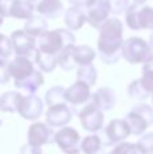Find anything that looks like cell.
<instances>
[{
  "instance_id": "obj_43",
  "label": "cell",
  "mask_w": 153,
  "mask_h": 154,
  "mask_svg": "<svg viewBox=\"0 0 153 154\" xmlns=\"http://www.w3.org/2000/svg\"><path fill=\"white\" fill-rule=\"evenodd\" d=\"M2 24H3V16L0 15V26H2Z\"/></svg>"
},
{
  "instance_id": "obj_18",
  "label": "cell",
  "mask_w": 153,
  "mask_h": 154,
  "mask_svg": "<svg viewBox=\"0 0 153 154\" xmlns=\"http://www.w3.org/2000/svg\"><path fill=\"white\" fill-rule=\"evenodd\" d=\"M43 84V77L39 72L37 70H33L27 77L22 80H16L15 81V87L16 88H20V89L29 92L30 95H34L35 92L38 91V88Z\"/></svg>"
},
{
  "instance_id": "obj_44",
  "label": "cell",
  "mask_w": 153,
  "mask_h": 154,
  "mask_svg": "<svg viewBox=\"0 0 153 154\" xmlns=\"http://www.w3.org/2000/svg\"><path fill=\"white\" fill-rule=\"evenodd\" d=\"M152 100H153V96H152Z\"/></svg>"
},
{
  "instance_id": "obj_24",
  "label": "cell",
  "mask_w": 153,
  "mask_h": 154,
  "mask_svg": "<svg viewBox=\"0 0 153 154\" xmlns=\"http://www.w3.org/2000/svg\"><path fill=\"white\" fill-rule=\"evenodd\" d=\"M22 95L19 92H5L0 96V109L3 112H15L18 111V104Z\"/></svg>"
},
{
  "instance_id": "obj_6",
  "label": "cell",
  "mask_w": 153,
  "mask_h": 154,
  "mask_svg": "<svg viewBox=\"0 0 153 154\" xmlns=\"http://www.w3.org/2000/svg\"><path fill=\"white\" fill-rule=\"evenodd\" d=\"M80 116V122L83 125V127L87 131H91V133H96L102 128L103 126V116L102 111L98 108L95 104H88L87 107H84L83 109L79 114Z\"/></svg>"
},
{
  "instance_id": "obj_45",
  "label": "cell",
  "mask_w": 153,
  "mask_h": 154,
  "mask_svg": "<svg viewBox=\"0 0 153 154\" xmlns=\"http://www.w3.org/2000/svg\"><path fill=\"white\" fill-rule=\"evenodd\" d=\"M152 154H153V153H152Z\"/></svg>"
},
{
  "instance_id": "obj_34",
  "label": "cell",
  "mask_w": 153,
  "mask_h": 154,
  "mask_svg": "<svg viewBox=\"0 0 153 154\" xmlns=\"http://www.w3.org/2000/svg\"><path fill=\"white\" fill-rule=\"evenodd\" d=\"M133 111H136L137 114H140L141 116L145 119V122L148 123V126L153 125V108L146 104H140V106H136L133 108Z\"/></svg>"
},
{
  "instance_id": "obj_3",
  "label": "cell",
  "mask_w": 153,
  "mask_h": 154,
  "mask_svg": "<svg viewBox=\"0 0 153 154\" xmlns=\"http://www.w3.org/2000/svg\"><path fill=\"white\" fill-rule=\"evenodd\" d=\"M122 56L130 64H141L153 58V49L144 39L132 37L122 43Z\"/></svg>"
},
{
  "instance_id": "obj_17",
  "label": "cell",
  "mask_w": 153,
  "mask_h": 154,
  "mask_svg": "<svg viewBox=\"0 0 153 154\" xmlns=\"http://www.w3.org/2000/svg\"><path fill=\"white\" fill-rule=\"evenodd\" d=\"M64 22L69 30H79L86 23V11L79 7H70L65 11Z\"/></svg>"
},
{
  "instance_id": "obj_14",
  "label": "cell",
  "mask_w": 153,
  "mask_h": 154,
  "mask_svg": "<svg viewBox=\"0 0 153 154\" xmlns=\"http://www.w3.org/2000/svg\"><path fill=\"white\" fill-rule=\"evenodd\" d=\"M106 135L110 143H117L123 139H126L130 135V128L127 126L126 120L121 119H114L108 123L107 128H106Z\"/></svg>"
},
{
  "instance_id": "obj_37",
  "label": "cell",
  "mask_w": 153,
  "mask_h": 154,
  "mask_svg": "<svg viewBox=\"0 0 153 154\" xmlns=\"http://www.w3.org/2000/svg\"><path fill=\"white\" fill-rule=\"evenodd\" d=\"M20 154H42V149H41V146L27 143L20 149Z\"/></svg>"
},
{
  "instance_id": "obj_13",
  "label": "cell",
  "mask_w": 153,
  "mask_h": 154,
  "mask_svg": "<svg viewBox=\"0 0 153 154\" xmlns=\"http://www.w3.org/2000/svg\"><path fill=\"white\" fill-rule=\"evenodd\" d=\"M33 70H34V65H33V62L30 61L26 56H16L15 58L8 64L10 76H12L14 79H15V81L27 77Z\"/></svg>"
},
{
  "instance_id": "obj_36",
  "label": "cell",
  "mask_w": 153,
  "mask_h": 154,
  "mask_svg": "<svg viewBox=\"0 0 153 154\" xmlns=\"http://www.w3.org/2000/svg\"><path fill=\"white\" fill-rule=\"evenodd\" d=\"M10 72H8V62L7 60L0 58V84H5L10 80Z\"/></svg>"
},
{
  "instance_id": "obj_9",
  "label": "cell",
  "mask_w": 153,
  "mask_h": 154,
  "mask_svg": "<svg viewBox=\"0 0 153 154\" xmlns=\"http://www.w3.org/2000/svg\"><path fill=\"white\" fill-rule=\"evenodd\" d=\"M110 15V10L106 0H95L88 8H86V22L92 27L99 29L103 22H106Z\"/></svg>"
},
{
  "instance_id": "obj_16",
  "label": "cell",
  "mask_w": 153,
  "mask_h": 154,
  "mask_svg": "<svg viewBox=\"0 0 153 154\" xmlns=\"http://www.w3.org/2000/svg\"><path fill=\"white\" fill-rule=\"evenodd\" d=\"M92 104H95L100 111H110L115 106V93L111 88H100L92 96Z\"/></svg>"
},
{
  "instance_id": "obj_23",
  "label": "cell",
  "mask_w": 153,
  "mask_h": 154,
  "mask_svg": "<svg viewBox=\"0 0 153 154\" xmlns=\"http://www.w3.org/2000/svg\"><path fill=\"white\" fill-rule=\"evenodd\" d=\"M96 53L94 49H91L89 46L81 45V46H75L73 48V60H75L76 65H86L91 64L92 60L95 58Z\"/></svg>"
},
{
  "instance_id": "obj_8",
  "label": "cell",
  "mask_w": 153,
  "mask_h": 154,
  "mask_svg": "<svg viewBox=\"0 0 153 154\" xmlns=\"http://www.w3.org/2000/svg\"><path fill=\"white\" fill-rule=\"evenodd\" d=\"M11 45L16 56L29 57L35 51V38L29 35L24 30H16L11 35Z\"/></svg>"
},
{
  "instance_id": "obj_40",
  "label": "cell",
  "mask_w": 153,
  "mask_h": 154,
  "mask_svg": "<svg viewBox=\"0 0 153 154\" xmlns=\"http://www.w3.org/2000/svg\"><path fill=\"white\" fill-rule=\"evenodd\" d=\"M146 0H133V3H136V4H144Z\"/></svg>"
},
{
  "instance_id": "obj_12",
  "label": "cell",
  "mask_w": 153,
  "mask_h": 154,
  "mask_svg": "<svg viewBox=\"0 0 153 154\" xmlns=\"http://www.w3.org/2000/svg\"><path fill=\"white\" fill-rule=\"evenodd\" d=\"M64 97H65V101L72 103V104H75V106L86 103V101L91 97V93H89V85L77 80L73 85H70L68 89H65Z\"/></svg>"
},
{
  "instance_id": "obj_2",
  "label": "cell",
  "mask_w": 153,
  "mask_h": 154,
  "mask_svg": "<svg viewBox=\"0 0 153 154\" xmlns=\"http://www.w3.org/2000/svg\"><path fill=\"white\" fill-rule=\"evenodd\" d=\"M75 43V35L70 32V30L67 29H57L53 31L46 30L43 34L38 37V41H35V45L38 46V50L48 54H58L64 46Z\"/></svg>"
},
{
  "instance_id": "obj_42",
  "label": "cell",
  "mask_w": 153,
  "mask_h": 154,
  "mask_svg": "<svg viewBox=\"0 0 153 154\" xmlns=\"http://www.w3.org/2000/svg\"><path fill=\"white\" fill-rule=\"evenodd\" d=\"M26 2H30V3H31V4H33V5H34V4H35V3H37V2H38V0H26Z\"/></svg>"
},
{
  "instance_id": "obj_33",
  "label": "cell",
  "mask_w": 153,
  "mask_h": 154,
  "mask_svg": "<svg viewBox=\"0 0 153 154\" xmlns=\"http://www.w3.org/2000/svg\"><path fill=\"white\" fill-rule=\"evenodd\" d=\"M12 53V45H11V39L7 38L5 35L0 34V58L8 60V57Z\"/></svg>"
},
{
  "instance_id": "obj_41",
  "label": "cell",
  "mask_w": 153,
  "mask_h": 154,
  "mask_svg": "<svg viewBox=\"0 0 153 154\" xmlns=\"http://www.w3.org/2000/svg\"><path fill=\"white\" fill-rule=\"evenodd\" d=\"M149 46L153 49V32H152V35H151V39H149Z\"/></svg>"
},
{
  "instance_id": "obj_25",
  "label": "cell",
  "mask_w": 153,
  "mask_h": 154,
  "mask_svg": "<svg viewBox=\"0 0 153 154\" xmlns=\"http://www.w3.org/2000/svg\"><path fill=\"white\" fill-rule=\"evenodd\" d=\"M35 62L38 64V66L43 70V72H52L57 65V57L53 54L42 53L38 49H35Z\"/></svg>"
},
{
  "instance_id": "obj_19",
  "label": "cell",
  "mask_w": 153,
  "mask_h": 154,
  "mask_svg": "<svg viewBox=\"0 0 153 154\" xmlns=\"http://www.w3.org/2000/svg\"><path fill=\"white\" fill-rule=\"evenodd\" d=\"M46 30H48V22H46V19L43 18L42 15L30 16V18L27 19L26 24H24V31L34 38H38L41 34H43Z\"/></svg>"
},
{
  "instance_id": "obj_30",
  "label": "cell",
  "mask_w": 153,
  "mask_h": 154,
  "mask_svg": "<svg viewBox=\"0 0 153 154\" xmlns=\"http://www.w3.org/2000/svg\"><path fill=\"white\" fill-rule=\"evenodd\" d=\"M64 92L65 88L62 87H53L48 91L45 96V103L48 106H53V104H58V103H64L65 97H64Z\"/></svg>"
},
{
  "instance_id": "obj_15",
  "label": "cell",
  "mask_w": 153,
  "mask_h": 154,
  "mask_svg": "<svg viewBox=\"0 0 153 154\" xmlns=\"http://www.w3.org/2000/svg\"><path fill=\"white\" fill-rule=\"evenodd\" d=\"M34 10L45 18L56 19L64 12V5L60 0H38L34 4Z\"/></svg>"
},
{
  "instance_id": "obj_35",
  "label": "cell",
  "mask_w": 153,
  "mask_h": 154,
  "mask_svg": "<svg viewBox=\"0 0 153 154\" xmlns=\"http://www.w3.org/2000/svg\"><path fill=\"white\" fill-rule=\"evenodd\" d=\"M140 147L145 153H153V133H149L146 135H144L142 138L138 141Z\"/></svg>"
},
{
  "instance_id": "obj_39",
  "label": "cell",
  "mask_w": 153,
  "mask_h": 154,
  "mask_svg": "<svg viewBox=\"0 0 153 154\" xmlns=\"http://www.w3.org/2000/svg\"><path fill=\"white\" fill-rule=\"evenodd\" d=\"M68 2H69L73 7H79V8L86 10V8H88L95 0H68Z\"/></svg>"
},
{
  "instance_id": "obj_7",
  "label": "cell",
  "mask_w": 153,
  "mask_h": 154,
  "mask_svg": "<svg viewBox=\"0 0 153 154\" xmlns=\"http://www.w3.org/2000/svg\"><path fill=\"white\" fill-rule=\"evenodd\" d=\"M43 111V103L38 96L29 95L22 96L20 101L18 104V112L20 114L22 118L29 120H34L42 115Z\"/></svg>"
},
{
  "instance_id": "obj_21",
  "label": "cell",
  "mask_w": 153,
  "mask_h": 154,
  "mask_svg": "<svg viewBox=\"0 0 153 154\" xmlns=\"http://www.w3.org/2000/svg\"><path fill=\"white\" fill-rule=\"evenodd\" d=\"M125 120L130 128V134H134V135H141L148 127V123L145 122V119L136 111H130Z\"/></svg>"
},
{
  "instance_id": "obj_32",
  "label": "cell",
  "mask_w": 153,
  "mask_h": 154,
  "mask_svg": "<svg viewBox=\"0 0 153 154\" xmlns=\"http://www.w3.org/2000/svg\"><path fill=\"white\" fill-rule=\"evenodd\" d=\"M108 5V10L114 15H121V14L126 12L127 7L130 5L129 0H106Z\"/></svg>"
},
{
  "instance_id": "obj_22",
  "label": "cell",
  "mask_w": 153,
  "mask_h": 154,
  "mask_svg": "<svg viewBox=\"0 0 153 154\" xmlns=\"http://www.w3.org/2000/svg\"><path fill=\"white\" fill-rule=\"evenodd\" d=\"M73 48L75 45H67L58 51L57 54V64L64 70H72L76 66V62L73 60Z\"/></svg>"
},
{
  "instance_id": "obj_26",
  "label": "cell",
  "mask_w": 153,
  "mask_h": 154,
  "mask_svg": "<svg viewBox=\"0 0 153 154\" xmlns=\"http://www.w3.org/2000/svg\"><path fill=\"white\" fill-rule=\"evenodd\" d=\"M96 77H98L96 69H95V66L91 64L80 65V68L77 69V80L88 84L89 87L96 82Z\"/></svg>"
},
{
  "instance_id": "obj_5",
  "label": "cell",
  "mask_w": 153,
  "mask_h": 154,
  "mask_svg": "<svg viewBox=\"0 0 153 154\" xmlns=\"http://www.w3.org/2000/svg\"><path fill=\"white\" fill-rule=\"evenodd\" d=\"M54 141L58 145V147L67 154H79L80 147V135L79 133L72 127H65L60 130L57 134H54Z\"/></svg>"
},
{
  "instance_id": "obj_27",
  "label": "cell",
  "mask_w": 153,
  "mask_h": 154,
  "mask_svg": "<svg viewBox=\"0 0 153 154\" xmlns=\"http://www.w3.org/2000/svg\"><path fill=\"white\" fill-rule=\"evenodd\" d=\"M102 149V141L98 135H88L81 142V152L84 154H98Z\"/></svg>"
},
{
  "instance_id": "obj_4",
  "label": "cell",
  "mask_w": 153,
  "mask_h": 154,
  "mask_svg": "<svg viewBox=\"0 0 153 154\" xmlns=\"http://www.w3.org/2000/svg\"><path fill=\"white\" fill-rule=\"evenodd\" d=\"M126 23L132 30H153V7L133 3L126 10Z\"/></svg>"
},
{
  "instance_id": "obj_20",
  "label": "cell",
  "mask_w": 153,
  "mask_h": 154,
  "mask_svg": "<svg viewBox=\"0 0 153 154\" xmlns=\"http://www.w3.org/2000/svg\"><path fill=\"white\" fill-rule=\"evenodd\" d=\"M34 15V5L26 0H14L10 10V16L15 19H29Z\"/></svg>"
},
{
  "instance_id": "obj_11",
  "label": "cell",
  "mask_w": 153,
  "mask_h": 154,
  "mask_svg": "<svg viewBox=\"0 0 153 154\" xmlns=\"http://www.w3.org/2000/svg\"><path fill=\"white\" fill-rule=\"evenodd\" d=\"M54 141V133L45 123H34L29 128V143L42 146Z\"/></svg>"
},
{
  "instance_id": "obj_38",
  "label": "cell",
  "mask_w": 153,
  "mask_h": 154,
  "mask_svg": "<svg viewBox=\"0 0 153 154\" xmlns=\"http://www.w3.org/2000/svg\"><path fill=\"white\" fill-rule=\"evenodd\" d=\"M14 0H0V15L4 16H10V10Z\"/></svg>"
},
{
  "instance_id": "obj_31",
  "label": "cell",
  "mask_w": 153,
  "mask_h": 154,
  "mask_svg": "<svg viewBox=\"0 0 153 154\" xmlns=\"http://www.w3.org/2000/svg\"><path fill=\"white\" fill-rule=\"evenodd\" d=\"M113 154H146L140 145L136 143H121L111 152Z\"/></svg>"
},
{
  "instance_id": "obj_29",
  "label": "cell",
  "mask_w": 153,
  "mask_h": 154,
  "mask_svg": "<svg viewBox=\"0 0 153 154\" xmlns=\"http://www.w3.org/2000/svg\"><path fill=\"white\" fill-rule=\"evenodd\" d=\"M127 93H129V96L132 99H134V100H144V99H146L151 95V93L142 87L140 80H134V81L129 85Z\"/></svg>"
},
{
  "instance_id": "obj_10",
  "label": "cell",
  "mask_w": 153,
  "mask_h": 154,
  "mask_svg": "<svg viewBox=\"0 0 153 154\" xmlns=\"http://www.w3.org/2000/svg\"><path fill=\"white\" fill-rule=\"evenodd\" d=\"M72 119V109L64 103L53 104L46 112V122L52 127H62Z\"/></svg>"
},
{
  "instance_id": "obj_1",
  "label": "cell",
  "mask_w": 153,
  "mask_h": 154,
  "mask_svg": "<svg viewBox=\"0 0 153 154\" xmlns=\"http://www.w3.org/2000/svg\"><path fill=\"white\" fill-rule=\"evenodd\" d=\"M122 34L123 26L122 22L117 18H110L103 22L99 27V39L98 49L99 56L105 64H115L122 56Z\"/></svg>"
},
{
  "instance_id": "obj_28",
  "label": "cell",
  "mask_w": 153,
  "mask_h": 154,
  "mask_svg": "<svg viewBox=\"0 0 153 154\" xmlns=\"http://www.w3.org/2000/svg\"><path fill=\"white\" fill-rule=\"evenodd\" d=\"M142 87L149 93L153 92V58L144 62L142 66V79H140Z\"/></svg>"
}]
</instances>
